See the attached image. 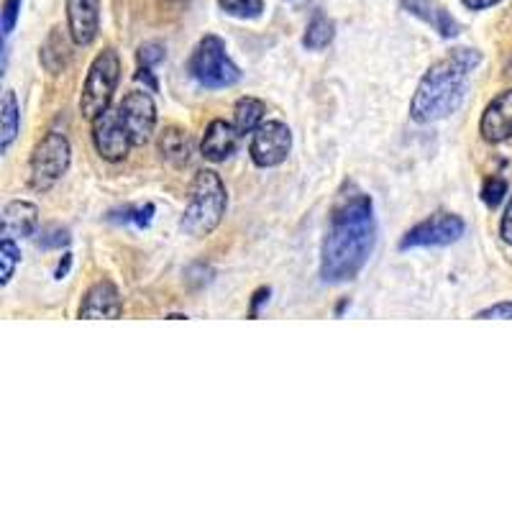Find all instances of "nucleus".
<instances>
[{"label":"nucleus","mask_w":512,"mask_h":512,"mask_svg":"<svg viewBox=\"0 0 512 512\" xmlns=\"http://www.w3.org/2000/svg\"><path fill=\"white\" fill-rule=\"evenodd\" d=\"M377 244L374 205L367 192L346 182L331 210L323 246H320V277L323 282H351L367 267Z\"/></svg>","instance_id":"1"},{"label":"nucleus","mask_w":512,"mask_h":512,"mask_svg":"<svg viewBox=\"0 0 512 512\" xmlns=\"http://www.w3.org/2000/svg\"><path fill=\"white\" fill-rule=\"evenodd\" d=\"M479 64H482V54L466 47L454 49L448 57L431 64V70L420 77L413 100H410V118L425 126V123L454 116L464 103L469 80Z\"/></svg>","instance_id":"2"},{"label":"nucleus","mask_w":512,"mask_h":512,"mask_svg":"<svg viewBox=\"0 0 512 512\" xmlns=\"http://www.w3.org/2000/svg\"><path fill=\"white\" fill-rule=\"evenodd\" d=\"M228 208V192L223 185L221 175L213 172V169H200L198 175L192 177L190 195H187V208L182 213L180 228L192 236V239H200V236H208L218 228V223L223 221Z\"/></svg>","instance_id":"3"},{"label":"nucleus","mask_w":512,"mask_h":512,"mask_svg":"<svg viewBox=\"0 0 512 512\" xmlns=\"http://www.w3.org/2000/svg\"><path fill=\"white\" fill-rule=\"evenodd\" d=\"M187 72L192 80H198L203 88L210 90L231 88L241 80V70L226 52V41L216 34H208L198 41L187 62Z\"/></svg>","instance_id":"4"},{"label":"nucleus","mask_w":512,"mask_h":512,"mask_svg":"<svg viewBox=\"0 0 512 512\" xmlns=\"http://www.w3.org/2000/svg\"><path fill=\"white\" fill-rule=\"evenodd\" d=\"M118 80H121V57L113 47H105L90 64L85 85L80 95L82 118L95 121L103 111L111 108V100L116 95Z\"/></svg>","instance_id":"5"},{"label":"nucleus","mask_w":512,"mask_h":512,"mask_svg":"<svg viewBox=\"0 0 512 512\" xmlns=\"http://www.w3.org/2000/svg\"><path fill=\"white\" fill-rule=\"evenodd\" d=\"M72 162L70 139L59 131H49L39 144L34 146L29 159V185L36 192H47L67 175Z\"/></svg>","instance_id":"6"},{"label":"nucleus","mask_w":512,"mask_h":512,"mask_svg":"<svg viewBox=\"0 0 512 512\" xmlns=\"http://www.w3.org/2000/svg\"><path fill=\"white\" fill-rule=\"evenodd\" d=\"M466 223L464 218L454 216V213H436V216L425 218L418 226L410 228L400 239V249H425V246H448L464 236Z\"/></svg>","instance_id":"7"},{"label":"nucleus","mask_w":512,"mask_h":512,"mask_svg":"<svg viewBox=\"0 0 512 512\" xmlns=\"http://www.w3.org/2000/svg\"><path fill=\"white\" fill-rule=\"evenodd\" d=\"M93 144L95 152L103 159H108V162H121L136 146L134 136H131L121 111H118V105L103 111L93 121Z\"/></svg>","instance_id":"8"},{"label":"nucleus","mask_w":512,"mask_h":512,"mask_svg":"<svg viewBox=\"0 0 512 512\" xmlns=\"http://www.w3.org/2000/svg\"><path fill=\"white\" fill-rule=\"evenodd\" d=\"M292 149V131L282 121H264L251 136V162L256 167H280Z\"/></svg>","instance_id":"9"},{"label":"nucleus","mask_w":512,"mask_h":512,"mask_svg":"<svg viewBox=\"0 0 512 512\" xmlns=\"http://www.w3.org/2000/svg\"><path fill=\"white\" fill-rule=\"evenodd\" d=\"M123 121H126L128 131L134 136V144L141 146L152 139L154 128H157V105H154L152 95L146 90H134L118 103Z\"/></svg>","instance_id":"10"},{"label":"nucleus","mask_w":512,"mask_h":512,"mask_svg":"<svg viewBox=\"0 0 512 512\" xmlns=\"http://www.w3.org/2000/svg\"><path fill=\"white\" fill-rule=\"evenodd\" d=\"M479 134L487 144H502L512 139V88L489 100L479 121Z\"/></svg>","instance_id":"11"},{"label":"nucleus","mask_w":512,"mask_h":512,"mask_svg":"<svg viewBox=\"0 0 512 512\" xmlns=\"http://www.w3.org/2000/svg\"><path fill=\"white\" fill-rule=\"evenodd\" d=\"M67 29L77 47H90L100 31V0H67Z\"/></svg>","instance_id":"12"},{"label":"nucleus","mask_w":512,"mask_h":512,"mask_svg":"<svg viewBox=\"0 0 512 512\" xmlns=\"http://www.w3.org/2000/svg\"><path fill=\"white\" fill-rule=\"evenodd\" d=\"M123 315V300L118 287L111 280H100L85 292V300L80 305V318L85 320H98L108 318L116 320Z\"/></svg>","instance_id":"13"},{"label":"nucleus","mask_w":512,"mask_h":512,"mask_svg":"<svg viewBox=\"0 0 512 512\" xmlns=\"http://www.w3.org/2000/svg\"><path fill=\"white\" fill-rule=\"evenodd\" d=\"M241 131L236 128V123H228L223 118H216V121H210L208 128H205L203 136V157L210 159V162H226L236 149H239L241 141Z\"/></svg>","instance_id":"14"},{"label":"nucleus","mask_w":512,"mask_h":512,"mask_svg":"<svg viewBox=\"0 0 512 512\" xmlns=\"http://www.w3.org/2000/svg\"><path fill=\"white\" fill-rule=\"evenodd\" d=\"M400 3L402 11H408L410 16L420 18L423 24L431 26L433 31H438V36H443V39H454V36H459V21L446 11L438 0H400Z\"/></svg>","instance_id":"15"},{"label":"nucleus","mask_w":512,"mask_h":512,"mask_svg":"<svg viewBox=\"0 0 512 512\" xmlns=\"http://www.w3.org/2000/svg\"><path fill=\"white\" fill-rule=\"evenodd\" d=\"M39 228V208L26 200H13L3 208V236L11 239H26L34 236Z\"/></svg>","instance_id":"16"},{"label":"nucleus","mask_w":512,"mask_h":512,"mask_svg":"<svg viewBox=\"0 0 512 512\" xmlns=\"http://www.w3.org/2000/svg\"><path fill=\"white\" fill-rule=\"evenodd\" d=\"M159 152H162V157L167 159L172 167H187L192 157V141L190 136H187V131H182V128L177 126L164 128L162 136H159Z\"/></svg>","instance_id":"17"},{"label":"nucleus","mask_w":512,"mask_h":512,"mask_svg":"<svg viewBox=\"0 0 512 512\" xmlns=\"http://www.w3.org/2000/svg\"><path fill=\"white\" fill-rule=\"evenodd\" d=\"M21 128V105L13 90L3 93V103H0V152H8L13 139L18 136Z\"/></svg>","instance_id":"18"},{"label":"nucleus","mask_w":512,"mask_h":512,"mask_svg":"<svg viewBox=\"0 0 512 512\" xmlns=\"http://www.w3.org/2000/svg\"><path fill=\"white\" fill-rule=\"evenodd\" d=\"M267 118V105L259 98H239L233 105V123L239 128L241 134H254L256 128L262 126Z\"/></svg>","instance_id":"19"},{"label":"nucleus","mask_w":512,"mask_h":512,"mask_svg":"<svg viewBox=\"0 0 512 512\" xmlns=\"http://www.w3.org/2000/svg\"><path fill=\"white\" fill-rule=\"evenodd\" d=\"M333 36H336V24L328 16H323V13H315L310 18L308 29H305L303 47L310 49V52H320V49H326L331 44Z\"/></svg>","instance_id":"20"},{"label":"nucleus","mask_w":512,"mask_h":512,"mask_svg":"<svg viewBox=\"0 0 512 512\" xmlns=\"http://www.w3.org/2000/svg\"><path fill=\"white\" fill-rule=\"evenodd\" d=\"M67 41L64 36L59 34V29H52V34L47 36L44 41V47H41V64L47 67L52 75H59L64 70V64H67Z\"/></svg>","instance_id":"21"},{"label":"nucleus","mask_w":512,"mask_h":512,"mask_svg":"<svg viewBox=\"0 0 512 512\" xmlns=\"http://www.w3.org/2000/svg\"><path fill=\"white\" fill-rule=\"evenodd\" d=\"M18 262H21V249H18V244L11 239V236H3V241H0V264H3L0 285H8V282H11Z\"/></svg>","instance_id":"22"},{"label":"nucleus","mask_w":512,"mask_h":512,"mask_svg":"<svg viewBox=\"0 0 512 512\" xmlns=\"http://www.w3.org/2000/svg\"><path fill=\"white\" fill-rule=\"evenodd\" d=\"M108 218L116 223H134V226L146 228L154 218V205L146 203V205H134V208H123V210H116V213H111Z\"/></svg>","instance_id":"23"},{"label":"nucleus","mask_w":512,"mask_h":512,"mask_svg":"<svg viewBox=\"0 0 512 512\" xmlns=\"http://www.w3.org/2000/svg\"><path fill=\"white\" fill-rule=\"evenodd\" d=\"M218 6L233 18H259L264 11V0H218Z\"/></svg>","instance_id":"24"},{"label":"nucleus","mask_w":512,"mask_h":512,"mask_svg":"<svg viewBox=\"0 0 512 512\" xmlns=\"http://www.w3.org/2000/svg\"><path fill=\"white\" fill-rule=\"evenodd\" d=\"M505 195H507V180H505V177L492 175L487 182H484V187H482V203L487 205V208L495 210L497 205H500L502 200H505Z\"/></svg>","instance_id":"25"},{"label":"nucleus","mask_w":512,"mask_h":512,"mask_svg":"<svg viewBox=\"0 0 512 512\" xmlns=\"http://www.w3.org/2000/svg\"><path fill=\"white\" fill-rule=\"evenodd\" d=\"M139 64L141 67H157L159 62H164V57H167V47H164L162 41H146V44H141L139 47Z\"/></svg>","instance_id":"26"},{"label":"nucleus","mask_w":512,"mask_h":512,"mask_svg":"<svg viewBox=\"0 0 512 512\" xmlns=\"http://www.w3.org/2000/svg\"><path fill=\"white\" fill-rule=\"evenodd\" d=\"M70 244V231L67 228H44L36 239L39 249H62Z\"/></svg>","instance_id":"27"},{"label":"nucleus","mask_w":512,"mask_h":512,"mask_svg":"<svg viewBox=\"0 0 512 512\" xmlns=\"http://www.w3.org/2000/svg\"><path fill=\"white\" fill-rule=\"evenodd\" d=\"M18 13H21V0H3V36H11L16 29Z\"/></svg>","instance_id":"28"},{"label":"nucleus","mask_w":512,"mask_h":512,"mask_svg":"<svg viewBox=\"0 0 512 512\" xmlns=\"http://www.w3.org/2000/svg\"><path fill=\"white\" fill-rule=\"evenodd\" d=\"M489 318L510 320L512 318V300H507V303L489 305L487 310H479V313H477V320H489Z\"/></svg>","instance_id":"29"},{"label":"nucleus","mask_w":512,"mask_h":512,"mask_svg":"<svg viewBox=\"0 0 512 512\" xmlns=\"http://www.w3.org/2000/svg\"><path fill=\"white\" fill-rule=\"evenodd\" d=\"M500 236L507 246H512V198L505 208V216L500 221Z\"/></svg>","instance_id":"30"},{"label":"nucleus","mask_w":512,"mask_h":512,"mask_svg":"<svg viewBox=\"0 0 512 512\" xmlns=\"http://www.w3.org/2000/svg\"><path fill=\"white\" fill-rule=\"evenodd\" d=\"M136 80L146 82L149 93H157V90H159L157 80H154V75H152V67H139V72H136Z\"/></svg>","instance_id":"31"},{"label":"nucleus","mask_w":512,"mask_h":512,"mask_svg":"<svg viewBox=\"0 0 512 512\" xmlns=\"http://www.w3.org/2000/svg\"><path fill=\"white\" fill-rule=\"evenodd\" d=\"M267 300H269V287H262V290H256L254 303H251V318H256V315H259V305L267 303Z\"/></svg>","instance_id":"32"},{"label":"nucleus","mask_w":512,"mask_h":512,"mask_svg":"<svg viewBox=\"0 0 512 512\" xmlns=\"http://www.w3.org/2000/svg\"><path fill=\"white\" fill-rule=\"evenodd\" d=\"M466 8H472V11H484V8H492L497 6V3H502V0H461Z\"/></svg>","instance_id":"33"},{"label":"nucleus","mask_w":512,"mask_h":512,"mask_svg":"<svg viewBox=\"0 0 512 512\" xmlns=\"http://www.w3.org/2000/svg\"><path fill=\"white\" fill-rule=\"evenodd\" d=\"M70 264H72V256L64 254V259H62V262H59V267H57V272H54V277H57V280H62L64 274L70 272Z\"/></svg>","instance_id":"34"},{"label":"nucleus","mask_w":512,"mask_h":512,"mask_svg":"<svg viewBox=\"0 0 512 512\" xmlns=\"http://www.w3.org/2000/svg\"><path fill=\"white\" fill-rule=\"evenodd\" d=\"M505 75H512V59H510V64H507V72Z\"/></svg>","instance_id":"35"},{"label":"nucleus","mask_w":512,"mask_h":512,"mask_svg":"<svg viewBox=\"0 0 512 512\" xmlns=\"http://www.w3.org/2000/svg\"><path fill=\"white\" fill-rule=\"evenodd\" d=\"M167 3H182V0H167Z\"/></svg>","instance_id":"36"}]
</instances>
